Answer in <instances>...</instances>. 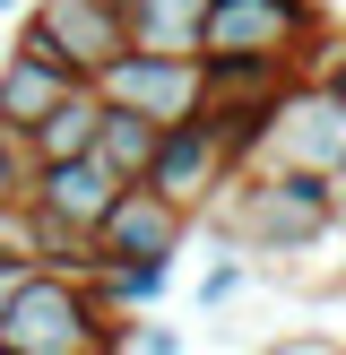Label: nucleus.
<instances>
[{
    "mask_svg": "<svg viewBox=\"0 0 346 355\" xmlns=\"http://www.w3.org/2000/svg\"><path fill=\"white\" fill-rule=\"evenodd\" d=\"M208 225H217V243L251 260H303L338 234V208H329V182L303 165H242L225 200L208 208Z\"/></svg>",
    "mask_w": 346,
    "mask_h": 355,
    "instance_id": "f257e3e1",
    "label": "nucleus"
},
{
    "mask_svg": "<svg viewBox=\"0 0 346 355\" xmlns=\"http://www.w3.org/2000/svg\"><path fill=\"white\" fill-rule=\"evenodd\" d=\"M0 347H17V355H121L130 347V312H104L95 277L35 260L17 277L9 312H0Z\"/></svg>",
    "mask_w": 346,
    "mask_h": 355,
    "instance_id": "f03ea898",
    "label": "nucleus"
},
{
    "mask_svg": "<svg viewBox=\"0 0 346 355\" xmlns=\"http://www.w3.org/2000/svg\"><path fill=\"white\" fill-rule=\"evenodd\" d=\"M329 35L320 0H208L199 61H268V69H311V44Z\"/></svg>",
    "mask_w": 346,
    "mask_h": 355,
    "instance_id": "7ed1b4c3",
    "label": "nucleus"
},
{
    "mask_svg": "<svg viewBox=\"0 0 346 355\" xmlns=\"http://www.w3.org/2000/svg\"><path fill=\"white\" fill-rule=\"evenodd\" d=\"M9 44L61 61L69 78H95L113 52H130V17H121V0H26Z\"/></svg>",
    "mask_w": 346,
    "mask_h": 355,
    "instance_id": "20e7f679",
    "label": "nucleus"
},
{
    "mask_svg": "<svg viewBox=\"0 0 346 355\" xmlns=\"http://www.w3.org/2000/svg\"><path fill=\"white\" fill-rule=\"evenodd\" d=\"M86 87H95L104 104H121V113H147V121L208 113V61L199 52H147V44H130V52H113Z\"/></svg>",
    "mask_w": 346,
    "mask_h": 355,
    "instance_id": "39448f33",
    "label": "nucleus"
},
{
    "mask_svg": "<svg viewBox=\"0 0 346 355\" xmlns=\"http://www.w3.org/2000/svg\"><path fill=\"white\" fill-rule=\"evenodd\" d=\"M242 173V156H234V139L217 130L208 113H190V121H165V139H156V165L138 173V182H156L173 208H190V217H208V208L225 200V182Z\"/></svg>",
    "mask_w": 346,
    "mask_h": 355,
    "instance_id": "423d86ee",
    "label": "nucleus"
},
{
    "mask_svg": "<svg viewBox=\"0 0 346 355\" xmlns=\"http://www.w3.org/2000/svg\"><path fill=\"white\" fill-rule=\"evenodd\" d=\"M346 156V104L329 96L320 78H294L268 113V139H260L251 165H303V173H329Z\"/></svg>",
    "mask_w": 346,
    "mask_h": 355,
    "instance_id": "0eeeda50",
    "label": "nucleus"
},
{
    "mask_svg": "<svg viewBox=\"0 0 346 355\" xmlns=\"http://www.w3.org/2000/svg\"><path fill=\"white\" fill-rule=\"evenodd\" d=\"M190 208H173L156 182H121V200L104 208V225H95V260H182V243H190Z\"/></svg>",
    "mask_w": 346,
    "mask_h": 355,
    "instance_id": "6e6552de",
    "label": "nucleus"
},
{
    "mask_svg": "<svg viewBox=\"0 0 346 355\" xmlns=\"http://www.w3.org/2000/svg\"><path fill=\"white\" fill-rule=\"evenodd\" d=\"M113 200H121V173L104 165L95 148H86V156H52V165H35V182H26V208H35V217L78 225V234H95Z\"/></svg>",
    "mask_w": 346,
    "mask_h": 355,
    "instance_id": "1a4fd4ad",
    "label": "nucleus"
},
{
    "mask_svg": "<svg viewBox=\"0 0 346 355\" xmlns=\"http://www.w3.org/2000/svg\"><path fill=\"white\" fill-rule=\"evenodd\" d=\"M69 87H86V78H69V69L44 61V52H17V44L0 52V121H9V130H35Z\"/></svg>",
    "mask_w": 346,
    "mask_h": 355,
    "instance_id": "9d476101",
    "label": "nucleus"
},
{
    "mask_svg": "<svg viewBox=\"0 0 346 355\" xmlns=\"http://www.w3.org/2000/svg\"><path fill=\"white\" fill-rule=\"evenodd\" d=\"M95 130H104V96H95V87H69V96L26 130V148H35V165H52V156H86Z\"/></svg>",
    "mask_w": 346,
    "mask_h": 355,
    "instance_id": "9b49d317",
    "label": "nucleus"
},
{
    "mask_svg": "<svg viewBox=\"0 0 346 355\" xmlns=\"http://www.w3.org/2000/svg\"><path fill=\"white\" fill-rule=\"evenodd\" d=\"M121 17H130V44L147 52H199L208 0H121Z\"/></svg>",
    "mask_w": 346,
    "mask_h": 355,
    "instance_id": "f8f14e48",
    "label": "nucleus"
},
{
    "mask_svg": "<svg viewBox=\"0 0 346 355\" xmlns=\"http://www.w3.org/2000/svg\"><path fill=\"white\" fill-rule=\"evenodd\" d=\"M95 295H104V312H147V304H165L173 295V260H95Z\"/></svg>",
    "mask_w": 346,
    "mask_h": 355,
    "instance_id": "ddd939ff",
    "label": "nucleus"
},
{
    "mask_svg": "<svg viewBox=\"0 0 346 355\" xmlns=\"http://www.w3.org/2000/svg\"><path fill=\"white\" fill-rule=\"evenodd\" d=\"M156 139H165V121L147 113H121V104H104V130H95V156L121 173V182H138V173L156 165Z\"/></svg>",
    "mask_w": 346,
    "mask_h": 355,
    "instance_id": "4468645a",
    "label": "nucleus"
},
{
    "mask_svg": "<svg viewBox=\"0 0 346 355\" xmlns=\"http://www.w3.org/2000/svg\"><path fill=\"white\" fill-rule=\"evenodd\" d=\"M242 286H251V252H234V243H225V260H217V269L199 277V312H225V304H234Z\"/></svg>",
    "mask_w": 346,
    "mask_h": 355,
    "instance_id": "2eb2a0df",
    "label": "nucleus"
},
{
    "mask_svg": "<svg viewBox=\"0 0 346 355\" xmlns=\"http://www.w3.org/2000/svg\"><path fill=\"white\" fill-rule=\"evenodd\" d=\"M26 182H35V148H26V130L0 121V200H26Z\"/></svg>",
    "mask_w": 346,
    "mask_h": 355,
    "instance_id": "dca6fc26",
    "label": "nucleus"
},
{
    "mask_svg": "<svg viewBox=\"0 0 346 355\" xmlns=\"http://www.w3.org/2000/svg\"><path fill=\"white\" fill-rule=\"evenodd\" d=\"M303 78H320V87H329V96H338V104H346V35H338V26H329V35H320V44H311V69H303Z\"/></svg>",
    "mask_w": 346,
    "mask_h": 355,
    "instance_id": "f3484780",
    "label": "nucleus"
},
{
    "mask_svg": "<svg viewBox=\"0 0 346 355\" xmlns=\"http://www.w3.org/2000/svg\"><path fill=\"white\" fill-rule=\"evenodd\" d=\"M190 338H182V329H165V321H147V312H138V321H130V347H121V355H182Z\"/></svg>",
    "mask_w": 346,
    "mask_h": 355,
    "instance_id": "a211bd4d",
    "label": "nucleus"
},
{
    "mask_svg": "<svg viewBox=\"0 0 346 355\" xmlns=\"http://www.w3.org/2000/svg\"><path fill=\"white\" fill-rule=\"evenodd\" d=\"M35 260H0V312H9V295H17V277H26Z\"/></svg>",
    "mask_w": 346,
    "mask_h": 355,
    "instance_id": "6ab92c4d",
    "label": "nucleus"
},
{
    "mask_svg": "<svg viewBox=\"0 0 346 355\" xmlns=\"http://www.w3.org/2000/svg\"><path fill=\"white\" fill-rule=\"evenodd\" d=\"M17 9H26V0H0V17H17Z\"/></svg>",
    "mask_w": 346,
    "mask_h": 355,
    "instance_id": "aec40b11",
    "label": "nucleus"
},
{
    "mask_svg": "<svg viewBox=\"0 0 346 355\" xmlns=\"http://www.w3.org/2000/svg\"><path fill=\"white\" fill-rule=\"evenodd\" d=\"M0 355H17V347H0Z\"/></svg>",
    "mask_w": 346,
    "mask_h": 355,
    "instance_id": "412c9836",
    "label": "nucleus"
}]
</instances>
